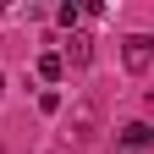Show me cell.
<instances>
[{"instance_id":"obj_3","label":"cell","mask_w":154,"mask_h":154,"mask_svg":"<svg viewBox=\"0 0 154 154\" xmlns=\"http://www.w3.org/2000/svg\"><path fill=\"white\" fill-rule=\"evenodd\" d=\"M149 138H154V127H149V121H132V127H121V143H127V149H143Z\"/></svg>"},{"instance_id":"obj_8","label":"cell","mask_w":154,"mask_h":154,"mask_svg":"<svg viewBox=\"0 0 154 154\" xmlns=\"http://www.w3.org/2000/svg\"><path fill=\"white\" fill-rule=\"evenodd\" d=\"M50 154H61V149H50Z\"/></svg>"},{"instance_id":"obj_6","label":"cell","mask_w":154,"mask_h":154,"mask_svg":"<svg viewBox=\"0 0 154 154\" xmlns=\"http://www.w3.org/2000/svg\"><path fill=\"white\" fill-rule=\"evenodd\" d=\"M77 132H83V138L94 132V105H77Z\"/></svg>"},{"instance_id":"obj_4","label":"cell","mask_w":154,"mask_h":154,"mask_svg":"<svg viewBox=\"0 0 154 154\" xmlns=\"http://www.w3.org/2000/svg\"><path fill=\"white\" fill-rule=\"evenodd\" d=\"M38 77H44V83H61V77H66V61H61V55H38Z\"/></svg>"},{"instance_id":"obj_5","label":"cell","mask_w":154,"mask_h":154,"mask_svg":"<svg viewBox=\"0 0 154 154\" xmlns=\"http://www.w3.org/2000/svg\"><path fill=\"white\" fill-rule=\"evenodd\" d=\"M38 110H44V116H55V110H61V94H55V88H44V94H38Z\"/></svg>"},{"instance_id":"obj_1","label":"cell","mask_w":154,"mask_h":154,"mask_svg":"<svg viewBox=\"0 0 154 154\" xmlns=\"http://www.w3.org/2000/svg\"><path fill=\"white\" fill-rule=\"evenodd\" d=\"M121 61H127V72H149L154 66V38L149 33H132L127 44H121Z\"/></svg>"},{"instance_id":"obj_2","label":"cell","mask_w":154,"mask_h":154,"mask_svg":"<svg viewBox=\"0 0 154 154\" xmlns=\"http://www.w3.org/2000/svg\"><path fill=\"white\" fill-rule=\"evenodd\" d=\"M61 61L83 72V66L94 61V38H88V33H72V38H66V55H61Z\"/></svg>"},{"instance_id":"obj_7","label":"cell","mask_w":154,"mask_h":154,"mask_svg":"<svg viewBox=\"0 0 154 154\" xmlns=\"http://www.w3.org/2000/svg\"><path fill=\"white\" fill-rule=\"evenodd\" d=\"M0 94H6V77H0Z\"/></svg>"}]
</instances>
